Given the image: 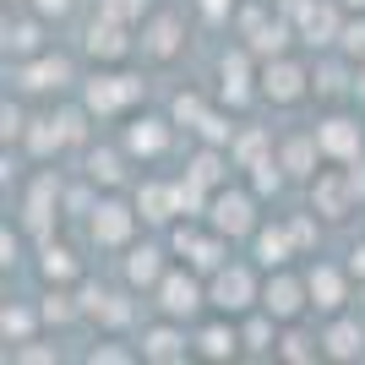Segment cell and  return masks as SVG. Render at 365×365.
<instances>
[{
    "instance_id": "bcb514c9",
    "label": "cell",
    "mask_w": 365,
    "mask_h": 365,
    "mask_svg": "<svg viewBox=\"0 0 365 365\" xmlns=\"http://www.w3.org/2000/svg\"><path fill=\"white\" fill-rule=\"evenodd\" d=\"M354 273H365V245H354V262H349Z\"/></svg>"
},
{
    "instance_id": "c3c4849f",
    "label": "cell",
    "mask_w": 365,
    "mask_h": 365,
    "mask_svg": "<svg viewBox=\"0 0 365 365\" xmlns=\"http://www.w3.org/2000/svg\"><path fill=\"white\" fill-rule=\"evenodd\" d=\"M360 98H365V71H360Z\"/></svg>"
},
{
    "instance_id": "277c9868",
    "label": "cell",
    "mask_w": 365,
    "mask_h": 365,
    "mask_svg": "<svg viewBox=\"0 0 365 365\" xmlns=\"http://www.w3.org/2000/svg\"><path fill=\"white\" fill-rule=\"evenodd\" d=\"M88 55L93 61H125L131 55V38H125V22L98 11V22L88 28Z\"/></svg>"
},
{
    "instance_id": "4fadbf2b",
    "label": "cell",
    "mask_w": 365,
    "mask_h": 365,
    "mask_svg": "<svg viewBox=\"0 0 365 365\" xmlns=\"http://www.w3.org/2000/svg\"><path fill=\"white\" fill-rule=\"evenodd\" d=\"M82 311L98 317L104 327H125V322H131V305H125L120 294H104V289H82Z\"/></svg>"
},
{
    "instance_id": "74e56055",
    "label": "cell",
    "mask_w": 365,
    "mask_h": 365,
    "mask_svg": "<svg viewBox=\"0 0 365 365\" xmlns=\"http://www.w3.org/2000/svg\"><path fill=\"white\" fill-rule=\"evenodd\" d=\"M344 49H349L354 61H365V22H349V28H344Z\"/></svg>"
},
{
    "instance_id": "5bb4252c",
    "label": "cell",
    "mask_w": 365,
    "mask_h": 365,
    "mask_svg": "<svg viewBox=\"0 0 365 365\" xmlns=\"http://www.w3.org/2000/svg\"><path fill=\"white\" fill-rule=\"evenodd\" d=\"M125 278H131L137 289H153V284H164V262H158V251H153V245H137V251L125 257Z\"/></svg>"
},
{
    "instance_id": "b9f144b4",
    "label": "cell",
    "mask_w": 365,
    "mask_h": 365,
    "mask_svg": "<svg viewBox=\"0 0 365 365\" xmlns=\"http://www.w3.org/2000/svg\"><path fill=\"white\" fill-rule=\"evenodd\" d=\"M240 158L257 169V158H262V137H245V142H240Z\"/></svg>"
},
{
    "instance_id": "f6af8a7d",
    "label": "cell",
    "mask_w": 365,
    "mask_h": 365,
    "mask_svg": "<svg viewBox=\"0 0 365 365\" xmlns=\"http://www.w3.org/2000/svg\"><path fill=\"white\" fill-rule=\"evenodd\" d=\"M289 235H294L300 245H311V224H305V218H294V224H289Z\"/></svg>"
},
{
    "instance_id": "e575fe53",
    "label": "cell",
    "mask_w": 365,
    "mask_h": 365,
    "mask_svg": "<svg viewBox=\"0 0 365 365\" xmlns=\"http://www.w3.org/2000/svg\"><path fill=\"white\" fill-rule=\"evenodd\" d=\"M218 169H224V164H218V153H202L197 164H191V180H197V185H213Z\"/></svg>"
},
{
    "instance_id": "9c48e42d",
    "label": "cell",
    "mask_w": 365,
    "mask_h": 365,
    "mask_svg": "<svg viewBox=\"0 0 365 365\" xmlns=\"http://www.w3.org/2000/svg\"><path fill=\"white\" fill-rule=\"evenodd\" d=\"M251 224H257V218H251V197H240V191L213 197V229L218 235H245Z\"/></svg>"
},
{
    "instance_id": "484cf974",
    "label": "cell",
    "mask_w": 365,
    "mask_h": 365,
    "mask_svg": "<svg viewBox=\"0 0 365 365\" xmlns=\"http://www.w3.org/2000/svg\"><path fill=\"white\" fill-rule=\"evenodd\" d=\"M278 354H284V360H317V338H311V333H300V327H289V333H284V338H278Z\"/></svg>"
},
{
    "instance_id": "5b68a950",
    "label": "cell",
    "mask_w": 365,
    "mask_h": 365,
    "mask_svg": "<svg viewBox=\"0 0 365 365\" xmlns=\"http://www.w3.org/2000/svg\"><path fill=\"white\" fill-rule=\"evenodd\" d=\"M131 224H137V213L125 202H98L93 207V240L98 245H125L131 240Z\"/></svg>"
},
{
    "instance_id": "ffe728a7",
    "label": "cell",
    "mask_w": 365,
    "mask_h": 365,
    "mask_svg": "<svg viewBox=\"0 0 365 365\" xmlns=\"http://www.w3.org/2000/svg\"><path fill=\"white\" fill-rule=\"evenodd\" d=\"M322 344H327V354H333V360H354V354H360V327H354V322H333V327H327V338H322Z\"/></svg>"
},
{
    "instance_id": "836d02e7",
    "label": "cell",
    "mask_w": 365,
    "mask_h": 365,
    "mask_svg": "<svg viewBox=\"0 0 365 365\" xmlns=\"http://www.w3.org/2000/svg\"><path fill=\"white\" fill-rule=\"evenodd\" d=\"M0 327H6V338H11V344H22V338H28V327H33V317H28V311H6V317H0Z\"/></svg>"
},
{
    "instance_id": "7bdbcfd3",
    "label": "cell",
    "mask_w": 365,
    "mask_h": 365,
    "mask_svg": "<svg viewBox=\"0 0 365 365\" xmlns=\"http://www.w3.org/2000/svg\"><path fill=\"white\" fill-rule=\"evenodd\" d=\"M11 360H55V349H11Z\"/></svg>"
},
{
    "instance_id": "8d00e7d4",
    "label": "cell",
    "mask_w": 365,
    "mask_h": 365,
    "mask_svg": "<svg viewBox=\"0 0 365 365\" xmlns=\"http://www.w3.org/2000/svg\"><path fill=\"white\" fill-rule=\"evenodd\" d=\"M229 131H235V125H224V115H202V137L213 142V148H218V142H229Z\"/></svg>"
},
{
    "instance_id": "30bf717a",
    "label": "cell",
    "mask_w": 365,
    "mask_h": 365,
    "mask_svg": "<svg viewBox=\"0 0 365 365\" xmlns=\"http://www.w3.org/2000/svg\"><path fill=\"white\" fill-rule=\"evenodd\" d=\"M158 305H164V317H191L202 305V289L185 273H169L164 284H158Z\"/></svg>"
},
{
    "instance_id": "7c38bea8",
    "label": "cell",
    "mask_w": 365,
    "mask_h": 365,
    "mask_svg": "<svg viewBox=\"0 0 365 365\" xmlns=\"http://www.w3.org/2000/svg\"><path fill=\"white\" fill-rule=\"evenodd\" d=\"M71 82V66L61 61V55H44V61H33L28 71H22V88H33V93H55V88H66Z\"/></svg>"
},
{
    "instance_id": "e0dca14e",
    "label": "cell",
    "mask_w": 365,
    "mask_h": 365,
    "mask_svg": "<svg viewBox=\"0 0 365 365\" xmlns=\"http://www.w3.org/2000/svg\"><path fill=\"white\" fill-rule=\"evenodd\" d=\"M245 71H251V55L245 49H235V55H224V104H245Z\"/></svg>"
},
{
    "instance_id": "cb8c5ba5",
    "label": "cell",
    "mask_w": 365,
    "mask_h": 365,
    "mask_svg": "<svg viewBox=\"0 0 365 365\" xmlns=\"http://www.w3.org/2000/svg\"><path fill=\"white\" fill-rule=\"evenodd\" d=\"M235 344H240V338H235V327H224V322H213V327L197 338V349L207 354V360H224V354H235Z\"/></svg>"
},
{
    "instance_id": "44dd1931",
    "label": "cell",
    "mask_w": 365,
    "mask_h": 365,
    "mask_svg": "<svg viewBox=\"0 0 365 365\" xmlns=\"http://www.w3.org/2000/svg\"><path fill=\"white\" fill-rule=\"evenodd\" d=\"M317 153H322L317 137H294L289 148H284V169H289V175H317Z\"/></svg>"
},
{
    "instance_id": "d6a6232c",
    "label": "cell",
    "mask_w": 365,
    "mask_h": 365,
    "mask_svg": "<svg viewBox=\"0 0 365 365\" xmlns=\"http://www.w3.org/2000/svg\"><path fill=\"white\" fill-rule=\"evenodd\" d=\"M202 115H207V109H202V98H191V93H180V98H175V120L202 125Z\"/></svg>"
},
{
    "instance_id": "60d3db41",
    "label": "cell",
    "mask_w": 365,
    "mask_h": 365,
    "mask_svg": "<svg viewBox=\"0 0 365 365\" xmlns=\"http://www.w3.org/2000/svg\"><path fill=\"white\" fill-rule=\"evenodd\" d=\"M33 11H38V16H66V11H71V0H33Z\"/></svg>"
},
{
    "instance_id": "6da1fadb",
    "label": "cell",
    "mask_w": 365,
    "mask_h": 365,
    "mask_svg": "<svg viewBox=\"0 0 365 365\" xmlns=\"http://www.w3.org/2000/svg\"><path fill=\"white\" fill-rule=\"evenodd\" d=\"M180 49H185L180 16H175V11H153V16H148V28H142V55L164 66V61H175Z\"/></svg>"
},
{
    "instance_id": "ac0fdd59",
    "label": "cell",
    "mask_w": 365,
    "mask_h": 365,
    "mask_svg": "<svg viewBox=\"0 0 365 365\" xmlns=\"http://www.w3.org/2000/svg\"><path fill=\"white\" fill-rule=\"evenodd\" d=\"M125 148H131V153H148V158H153V153H164L169 148L164 120H137L131 131H125Z\"/></svg>"
},
{
    "instance_id": "f1b7e54d",
    "label": "cell",
    "mask_w": 365,
    "mask_h": 365,
    "mask_svg": "<svg viewBox=\"0 0 365 365\" xmlns=\"http://www.w3.org/2000/svg\"><path fill=\"white\" fill-rule=\"evenodd\" d=\"M169 207H180L175 191H164V185H148V191H142V218H169Z\"/></svg>"
},
{
    "instance_id": "83f0119b",
    "label": "cell",
    "mask_w": 365,
    "mask_h": 365,
    "mask_svg": "<svg viewBox=\"0 0 365 365\" xmlns=\"http://www.w3.org/2000/svg\"><path fill=\"white\" fill-rule=\"evenodd\" d=\"M44 278H76V257L66 251V245H44Z\"/></svg>"
},
{
    "instance_id": "ba28073f",
    "label": "cell",
    "mask_w": 365,
    "mask_h": 365,
    "mask_svg": "<svg viewBox=\"0 0 365 365\" xmlns=\"http://www.w3.org/2000/svg\"><path fill=\"white\" fill-rule=\"evenodd\" d=\"M317 213H327V218H344L349 213V202L360 197V185H354V175H317Z\"/></svg>"
},
{
    "instance_id": "4dcf8cb0",
    "label": "cell",
    "mask_w": 365,
    "mask_h": 365,
    "mask_svg": "<svg viewBox=\"0 0 365 365\" xmlns=\"http://www.w3.org/2000/svg\"><path fill=\"white\" fill-rule=\"evenodd\" d=\"M289 44V28L278 22V28H257V55H278V49Z\"/></svg>"
},
{
    "instance_id": "7dc6e473",
    "label": "cell",
    "mask_w": 365,
    "mask_h": 365,
    "mask_svg": "<svg viewBox=\"0 0 365 365\" xmlns=\"http://www.w3.org/2000/svg\"><path fill=\"white\" fill-rule=\"evenodd\" d=\"M344 6H354V11H365V0H344Z\"/></svg>"
},
{
    "instance_id": "8992f818",
    "label": "cell",
    "mask_w": 365,
    "mask_h": 365,
    "mask_svg": "<svg viewBox=\"0 0 365 365\" xmlns=\"http://www.w3.org/2000/svg\"><path fill=\"white\" fill-rule=\"evenodd\" d=\"M262 93H267L273 104H300L305 98V71L294 61H273L262 71Z\"/></svg>"
},
{
    "instance_id": "52a82bcc",
    "label": "cell",
    "mask_w": 365,
    "mask_h": 365,
    "mask_svg": "<svg viewBox=\"0 0 365 365\" xmlns=\"http://www.w3.org/2000/svg\"><path fill=\"white\" fill-rule=\"evenodd\" d=\"M251 300H257L251 273H245V267H218V278H213V305L218 311H245Z\"/></svg>"
},
{
    "instance_id": "f546056e",
    "label": "cell",
    "mask_w": 365,
    "mask_h": 365,
    "mask_svg": "<svg viewBox=\"0 0 365 365\" xmlns=\"http://www.w3.org/2000/svg\"><path fill=\"white\" fill-rule=\"evenodd\" d=\"M142 6H148V0H98V11H104V16H115V22H137V16H142Z\"/></svg>"
},
{
    "instance_id": "8fae6325",
    "label": "cell",
    "mask_w": 365,
    "mask_h": 365,
    "mask_svg": "<svg viewBox=\"0 0 365 365\" xmlns=\"http://www.w3.org/2000/svg\"><path fill=\"white\" fill-rule=\"evenodd\" d=\"M317 142L327 158H360V125L354 120H327L317 125Z\"/></svg>"
},
{
    "instance_id": "d6986e66",
    "label": "cell",
    "mask_w": 365,
    "mask_h": 365,
    "mask_svg": "<svg viewBox=\"0 0 365 365\" xmlns=\"http://www.w3.org/2000/svg\"><path fill=\"white\" fill-rule=\"evenodd\" d=\"M311 305H322V311H338V305H344V278H338L333 267H317V273H311Z\"/></svg>"
},
{
    "instance_id": "3957f363",
    "label": "cell",
    "mask_w": 365,
    "mask_h": 365,
    "mask_svg": "<svg viewBox=\"0 0 365 365\" xmlns=\"http://www.w3.org/2000/svg\"><path fill=\"white\" fill-rule=\"evenodd\" d=\"M305 294H311V284H294L289 273H278L273 284H267V289H262V305H267V317H278V322H294L305 311Z\"/></svg>"
},
{
    "instance_id": "9a60e30c",
    "label": "cell",
    "mask_w": 365,
    "mask_h": 365,
    "mask_svg": "<svg viewBox=\"0 0 365 365\" xmlns=\"http://www.w3.org/2000/svg\"><path fill=\"white\" fill-rule=\"evenodd\" d=\"M142 354L158 360V365H175V360H185V338L175 333V327H153V333L142 338Z\"/></svg>"
},
{
    "instance_id": "2e32d148",
    "label": "cell",
    "mask_w": 365,
    "mask_h": 365,
    "mask_svg": "<svg viewBox=\"0 0 365 365\" xmlns=\"http://www.w3.org/2000/svg\"><path fill=\"white\" fill-rule=\"evenodd\" d=\"M300 33L311 38V44H327L338 33V11L333 6H300Z\"/></svg>"
},
{
    "instance_id": "1f68e13d",
    "label": "cell",
    "mask_w": 365,
    "mask_h": 365,
    "mask_svg": "<svg viewBox=\"0 0 365 365\" xmlns=\"http://www.w3.org/2000/svg\"><path fill=\"white\" fill-rule=\"evenodd\" d=\"M76 311H82V305H71V294H61V289L44 294V317H49V322H71Z\"/></svg>"
},
{
    "instance_id": "7402d4cb",
    "label": "cell",
    "mask_w": 365,
    "mask_h": 365,
    "mask_svg": "<svg viewBox=\"0 0 365 365\" xmlns=\"http://www.w3.org/2000/svg\"><path fill=\"white\" fill-rule=\"evenodd\" d=\"M38 44H44V38H38V22H11V16H6V55L22 61V55H38Z\"/></svg>"
},
{
    "instance_id": "7a4b0ae2",
    "label": "cell",
    "mask_w": 365,
    "mask_h": 365,
    "mask_svg": "<svg viewBox=\"0 0 365 365\" xmlns=\"http://www.w3.org/2000/svg\"><path fill=\"white\" fill-rule=\"evenodd\" d=\"M137 98H142L137 76H93V88H88V109L93 115H115V109L137 104Z\"/></svg>"
},
{
    "instance_id": "ab89813d",
    "label": "cell",
    "mask_w": 365,
    "mask_h": 365,
    "mask_svg": "<svg viewBox=\"0 0 365 365\" xmlns=\"http://www.w3.org/2000/svg\"><path fill=\"white\" fill-rule=\"evenodd\" d=\"M0 120H6V142L28 131V125H22V109H16V104H6V115H0Z\"/></svg>"
},
{
    "instance_id": "f35d334b",
    "label": "cell",
    "mask_w": 365,
    "mask_h": 365,
    "mask_svg": "<svg viewBox=\"0 0 365 365\" xmlns=\"http://www.w3.org/2000/svg\"><path fill=\"white\" fill-rule=\"evenodd\" d=\"M267 338H273L267 322H251V327H245V344H251V349H278V344H267Z\"/></svg>"
},
{
    "instance_id": "ee69618b",
    "label": "cell",
    "mask_w": 365,
    "mask_h": 365,
    "mask_svg": "<svg viewBox=\"0 0 365 365\" xmlns=\"http://www.w3.org/2000/svg\"><path fill=\"white\" fill-rule=\"evenodd\" d=\"M229 6H235V0H202V11H207V16H229Z\"/></svg>"
},
{
    "instance_id": "d590c367",
    "label": "cell",
    "mask_w": 365,
    "mask_h": 365,
    "mask_svg": "<svg viewBox=\"0 0 365 365\" xmlns=\"http://www.w3.org/2000/svg\"><path fill=\"white\" fill-rule=\"evenodd\" d=\"M317 93L338 98V93H344V71H338V66H317Z\"/></svg>"
},
{
    "instance_id": "4316f807",
    "label": "cell",
    "mask_w": 365,
    "mask_h": 365,
    "mask_svg": "<svg viewBox=\"0 0 365 365\" xmlns=\"http://www.w3.org/2000/svg\"><path fill=\"white\" fill-rule=\"evenodd\" d=\"M289 240H294V235H284V229H267V235L257 240L262 262H267V267H284V262H289Z\"/></svg>"
},
{
    "instance_id": "603a6c76",
    "label": "cell",
    "mask_w": 365,
    "mask_h": 365,
    "mask_svg": "<svg viewBox=\"0 0 365 365\" xmlns=\"http://www.w3.org/2000/svg\"><path fill=\"white\" fill-rule=\"evenodd\" d=\"M66 137H71V131H66V115H61V120H33V131H28V148L38 153V158H44V153H55Z\"/></svg>"
},
{
    "instance_id": "d4e9b609",
    "label": "cell",
    "mask_w": 365,
    "mask_h": 365,
    "mask_svg": "<svg viewBox=\"0 0 365 365\" xmlns=\"http://www.w3.org/2000/svg\"><path fill=\"white\" fill-rule=\"evenodd\" d=\"M88 175H93L98 185H120V158H115L109 148H93V153H88Z\"/></svg>"
}]
</instances>
